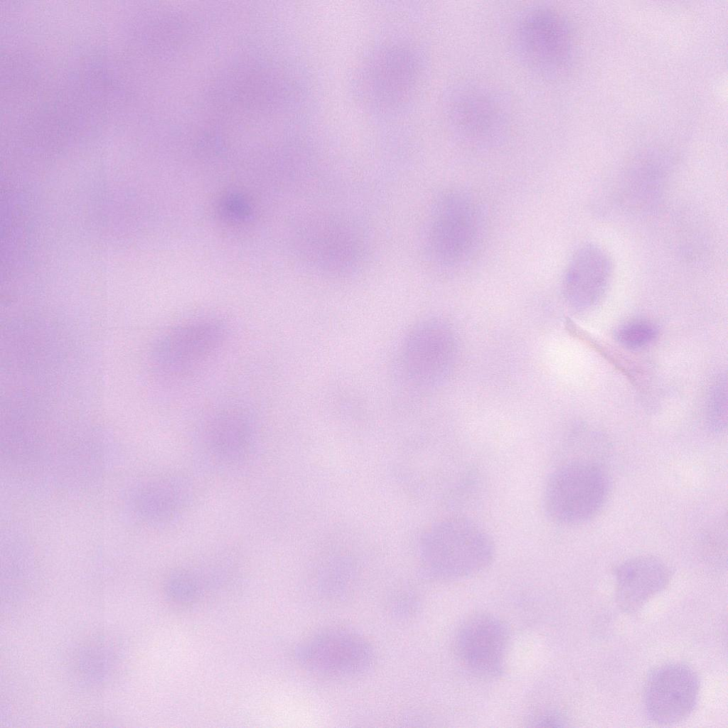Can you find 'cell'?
I'll return each mask as SVG.
<instances>
[{"label":"cell","mask_w":728,"mask_h":728,"mask_svg":"<svg viewBox=\"0 0 728 728\" xmlns=\"http://www.w3.org/2000/svg\"><path fill=\"white\" fill-rule=\"evenodd\" d=\"M507 626L490 614L466 618L454 638V651L459 663L471 674L493 678L503 671L509 648Z\"/></svg>","instance_id":"obj_10"},{"label":"cell","mask_w":728,"mask_h":728,"mask_svg":"<svg viewBox=\"0 0 728 728\" xmlns=\"http://www.w3.org/2000/svg\"><path fill=\"white\" fill-rule=\"evenodd\" d=\"M609 490L607 474L599 464L583 459L569 460L549 474L543 489V508L555 523H583L601 510Z\"/></svg>","instance_id":"obj_2"},{"label":"cell","mask_w":728,"mask_h":728,"mask_svg":"<svg viewBox=\"0 0 728 728\" xmlns=\"http://www.w3.org/2000/svg\"><path fill=\"white\" fill-rule=\"evenodd\" d=\"M419 78L420 67L414 52L402 46H389L364 60L355 77V91L365 108L392 114L410 101Z\"/></svg>","instance_id":"obj_4"},{"label":"cell","mask_w":728,"mask_h":728,"mask_svg":"<svg viewBox=\"0 0 728 728\" xmlns=\"http://www.w3.org/2000/svg\"><path fill=\"white\" fill-rule=\"evenodd\" d=\"M424 567L432 577L459 579L483 571L493 562L496 547L491 536L465 518H451L436 524L424 537Z\"/></svg>","instance_id":"obj_1"},{"label":"cell","mask_w":728,"mask_h":728,"mask_svg":"<svg viewBox=\"0 0 728 728\" xmlns=\"http://www.w3.org/2000/svg\"><path fill=\"white\" fill-rule=\"evenodd\" d=\"M657 334L658 330L653 323L637 320L621 325L616 331V338L622 346L636 350L652 343Z\"/></svg>","instance_id":"obj_16"},{"label":"cell","mask_w":728,"mask_h":728,"mask_svg":"<svg viewBox=\"0 0 728 728\" xmlns=\"http://www.w3.org/2000/svg\"><path fill=\"white\" fill-rule=\"evenodd\" d=\"M228 336L218 318H202L176 326L159 341L155 360L164 375L186 378L210 362L223 347Z\"/></svg>","instance_id":"obj_9"},{"label":"cell","mask_w":728,"mask_h":728,"mask_svg":"<svg viewBox=\"0 0 728 728\" xmlns=\"http://www.w3.org/2000/svg\"><path fill=\"white\" fill-rule=\"evenodd\" d=\"M249 412L240 407H226L214 412L205 425L208 441L225 454L242 452L253 435V422Z\"/></svg>","instance_id":"obj_14"},{"label":"cell","mask_w":728,"mask_h":728,"mask_svg":"<svg viewBox=\"0 0 728 728\" xmlns=\"http://www.w3.org/2000/svg\"><path fill=\"white\" fill-rule=\"evenodd\" d=\"M444 115L451 134L465 144L489 147L507 136L510 109L497 90L480 83L453 86L444 101Z\"/></svg>","instance_id":"obj_3"},{"label":"cell","mask_w":728,"mask_h":728,"mask_svg":"<svg viewBox=\"0 0 728 728\" xmlns=\"http://www.w3.org/2000/svg\"><path fill=\"white\" fill-rule=\"evenodd\" d=\"M296 655L307 670L333 679L361 676L371 670L375 650L360 633L344 628H329L305 639Z\"/></svg>","instance_id":"obj_8"},{"label":"cell","mask_w":728,"mask_h":728,"mask_svg":"<svg viewBox=\"0 0 728 728\" xmlns=\"http://www.w3.org/2000/svg\"><path fill=\"white\" fill-rule=\"evenodd\" d=\"M457 347L456 335L445 321L431 317L419 321L407 333L402 347L406 378L421 388L441 385L453 373Z\"/></svg>","instance_id":"obj_7"},{"label":"cell","mask_w":728,"mask_h":728,"mask_svg":"<svg viewBox=\"0 0 728 728\" xmlns=\"http://www.w3.org/2000/svg\"><path fill=\"white\" fill-rule=\"evenodd\" d=\"M616 601L626 613H635L668 585L670 572L660 559L651 555L630 558L615 573Z\"/></svg>","instance_id":"obj_13"},{"label":"cell","mask_w":728,"mask_h":728,"mask_svg":"<svg viewBox=\"0 0 728 728\" xmlns=\"http://www.w3.org/2000/svg\"><path fill=\"white\" fill-rule=\"evenodd\" d=\"M725 378L719 377L711 388L708 401V420L715 431H722L727 425V388Z\"/></svg>","instance_id":"obj_17"},{"label":"cell","mask_w":728,"mask_h":728,"mask_svg":"<svg viewBox=\"0 0 728 728\" xmlns=\"http://www.w3.org/2000/svg\"><path fill=\"white\" fill-rule=\"evenodd\" d=\"M624 194L631 203L643 207L653 203L660 196L664 179L661 166L657 161L640 162L625 176Z\"/></svg>","instance_id":"obj_15"},{"label":"cell","mask_w":728,"mask_h":728,"mask_svg":"<svg viewBox=\"0 0 728 728\" xmlns=\"http://www.w3.org/2000/svg\"><path fill=\"white\" fill-rule=\"evenodd\" d=\"M513 41L520 60L543 77L561 74L573 53L567 21L559 11L546 6L531 7L521 13L513 26Z\"/></svg>","instance_id":"obj_5"},{"label":"cell","mask_w":728,"mask_h":728,"mask_svg":"<svg viewBox=\"0 0 728 728\" xmlns=\"http://www.w3.org/2000/svg\"><path fill=\"white\" fill-rule=\"evenodd\" d=\"M612 274V261L606 250L593 243L581 245L564 271L562 289L565 299L579 310L595 306L605 295Z\"/></svg>","instance_id":"obj_12"},{"label":"cell","mask_w":728,"mask_h":728,"mask_svg":"<svg viewBox=\"0 0 728 728\" xmlns=\"http://www.w3.org/2000/svg\"><path fill=\"white\" fill-rule=\"evenodd\" d=\"M484 215L469 193L452 190L439 200L429 231L432 253L441 264L459 267L470 259L482 241Z\"/></svg>","instance_id":"obj_6"},{"label":"cell","mask_w":728,"mask_h":728,"mask_svg":"<svg viewBox=\"0 0 728 728\" xmlns=\"http://www.w3.org/2000/svg\"><path fill=\"white\" fill-rule=\"evenodd\" d=\"M698 676L679 663L663 665L649 675L644 690V706L648 717L659 724H672L686 719L699 696Z\"/></svg>","instance_id":"obj_11"}]
</instances>
